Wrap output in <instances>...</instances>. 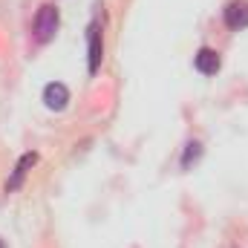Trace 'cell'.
<instances>
[{
	"instance_id": "cell-1",
	"label": "cell",
	"mask_w": 248,
	"mask_h": 248,
	"mask_svg": "<svg viewBox=\"0 0 248 248\" xmlns=\"http://www.w3.org/2000/svg\"><path fill=\"white\" fill-rule=\"evenodd\" d=\"M58 20H61L58 17V9L52 3L41 6L38 15H35V41L38 44H49L55 38V32H58Z\"/></svg>"
},
{
	"instance_id": "cell-2",
	"label": "cell",
	"mask_w": 248,
	"mask_h": 248,
	"mask_svg": "<svg viewBox=\"0 0 248 248\" xmlns=\"http://www.w3.org/2000/svg\"><path fill=\"white\" fill-rule=\"evenodd\" d=\"M44 104H46L49 110L61 113L63 107L69 104V90L63 87L61 81H52V84H46V87H44Z\"/></svg>"
},
{
	"instance_id": "cell-3",
	"label": "cell",
	"mask_w": 248,
	"mask_h": 248,
	"mask_svg": "<svg viewBox=\"0 0 248 248\" xmlns=\"http://www.w3.org/2000/svg\"><path fill=\"white\" fill-rule=\"evenodd\" d=\"M193 66H196L202 75H217V72H219V66H222V58H219V52H217V49L202 46V49L193 55Z\"/></svg>"
},
{
	"instance_id": "cell-4",
	"label": "cell",
	"mask_w": 248,
	"mask_h": 248,
	"mask_svg": "<svg viewBox=\"0 0 248 248\" xmlns=\"http://www.w3.org/2000/svg\"><path fill=\"white\" fill-rule=\"evenodd\" d=\"M225 26L228 29H246L248 26V3L246 0H231L225 6Z\"/></svg>"
},
{
	"instance_id": "cell-5",
	"label": "cell",
	"mask_w": 248,
	"mask_h": 248,
	"mask_svg": "<svg viewBox=\"0 0 248 248\" xmlns=\"http://www.w3.org/2000/svg\"><path fill=\"white\" fill-rule=\"evenodd\" d=\"M90 75H95L98 72V66H101V58H104V44H101V29H98V23H93L90 26Z\"/></svg>"
},
{
	"instance_id": "cell-6",
	"label": "cell",
	"mask_w": 248,
	"mask_h": 248,
	"mask_svg": "<svg viewBox=\"0 0 248 248\" xmlns=\"http://www.w3.org/2000/svg\"><path fill=\"white\" fill-rule=\"evenodd\" d=\"M35 162H38V153H23L20 162H17V168H15V173H12L9 182H6V190H17V187L23 185V179H26V173L35 168Z\"/></svg>"
},
{
	"instance_id": "cell-7",
	"label": "cell",
	"mask_w": 248,
	"mask_h": 248,
	"mask_svg": "<svg viewBox=\"0 0 248 248\" xmlns=\"http://www.w3.org/2000/svg\"><path fill=\"white\" fill-rule=\"evenodd\" d=\"M199 156H202V144H199V141H187L185 156H182V168H190V162H196Z\"/></svg>"
},
{
	"instance_id": "cell-8",
	"label": "cell",
	"mask_w": 248,
	"mask_h": 248,
	"mask_svg": "<svg viewBox=\"0 0 248 248\" xmlns=\"http://www.w3.org/2000/svg\"><path fill=\"white\" fill-rule=\"evenodd\" d=\"M0 248H3V243H0Z\"/></svg>"
}]
</instances>
